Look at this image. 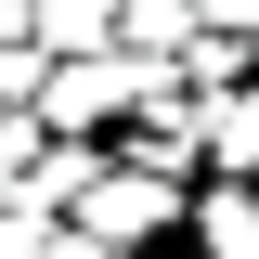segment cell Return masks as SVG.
<instances>
[{
	"label": "cell",
	"mask_w": 259,
	"mask_h": 259,
	"mask_svg": "<svg viewBox=\"0 0 259 259\" xmlns=\"http://www.w3.org/2000/svg\"><path fill=\"white\" fill-rule=\"evenodd\" d=\"M156 78H168V65H156V52H117V39H104V52H52V65H39V91H26V117L65 130V143H104Z\"/></svg>",
	"instance_id": "cell-1"
},
{
	"label": "cell",
	"mask_w": 259,
	"mask_h": 259,
	"mask_svg": "<svg viewBox=\"0 0 259 259\" xmlns=\"http://www.w3.org/2000/svg\"><path fill=\"white\" fill-rule=\"evenodd\" d=\"M182 207H194V182H182V168L104 156V168H91V194H78L65 221H78V233H104V246H156V233H182Z\"/></svg>",
	"instance_id": "cell-2"
},
{
	"label": "cell",
	"mask_w": 259,
	"mask_h": 259,
	"mask_svg": "<svg viewBox=\"0 0 259 259\" xmlns=\"http://www.w3.org/2000/svg\"><path fill=\"white\" fill-rule=\"evenodd\" d=\"M194 168L259 182V65L233 78V91H194Z\"/></svg>",
	"instance_id": "cell-3"
},
{
	"label": "cell",
	"mask_w": 259,
	"mask_h": 259,
	"mask_svg": "<svg viewBox=\"0 0 259 259\" xmlns=\"http://www.w3.org/2000/svg\"><path fill=\"white\" fill-rule=\"evenodd\" d=\"M182 233H194V259H259V182H221L207 168V194L182 207Z\"/></svg>",
	"instance_id": "cell-4"
},
{
	"label": "cell",
	"mask_w": 259,
	"mask_h": 259,
	"mask_svg": "<svg viewBox=\"0 0 259 259\" xmlns=\"http://www.w3.org/2000/svg\"><path fill=\"white\" fill-rule=\"evenodd\" d=\"M26 26H39V52H104L117 39V0H26Z\"/></svg>",
	"instance_id": "cell-5"
},
{
	"label": "cell",
	"mask_w": 259,
	"mask_h": 259,
	"mask_svg": "<svg viewBox=\"0 0 259 259\" xmlns=\"http://www.w3.org/2000/svg\"><path fill=\"white\" fill-rule=\"evenodd\" d=\"M52 246V207H39V194H0V259H39Z\"/></svg>",
	"instance_id": "cell-6"
},
{
	"label": "cell",
	"mask_w": 259,
	"mask_h": 259,
	"mask_svg": "<svg viewBox=\"0 0 259 259\" xmlns=\"http://www.w3.org/2000/svg\"><path fill=\"white\" fill-rule=\"evenodd\" d=\"M26 156H39V117H26V104H0V182H26Z\"/></svg>",
	"instance_id": "cell-7"
},
{
	"label": "cell",
	"mask_w": 259,
	"mask_h": 259,
	"mask_svg": "<svg viewBox=\"0 0 259 259\" xmlns=\"http://www.w3.org/2000/svg\"><path fill=\"white\" fill-rule=\"evenodd\" d=\"M39 65H52L39 39H0V104H26V91H39Z\"/></svg>",
	"instance_id": "cell-8"
},
{
	"label": "cell",
	"mask_w": 259,
	"mask_h": 259,
	"mask_svg": "<svg viewBox=\"0 0 259 259\" xmlns=\"http://www.w3.org/2000/svg\"><path fill=\"white\" fill-rule=\"evenodd\" d=\"M39 259H143V246H104V233H78V221H52V246Z\"/></svg>",
	"instance_id": "cell-9"
},
{
	"label": "cell",
	"mask_w": 259,
	"mask_h": 259,
	"mask_svg": "<svg viewBox=\"0 0 259 259\" xmlns=\"http://www.w3.org/2000/svg\"><path fill=\"white\" fill-rule=\"evenodd\" d=\"M194 26H233V39H246V26H259V0H194Z\"/></svg>",
	"instance_id": "cell-10"
},
{
	"label": "cell",
	"mask_w": 259,
	"mask_h": 259,
	"mask_svg": "<svg viewBox=\"0 0 259 259\" xmlns=\"http://www.w3.org/2000/svg\"><path fill=\"white\" fill-rule=\"evenodd\" d=\"M246 65H259V26H246Z\"/></svg>",
	"instance_id": "cell-11"
}]
</instances>
